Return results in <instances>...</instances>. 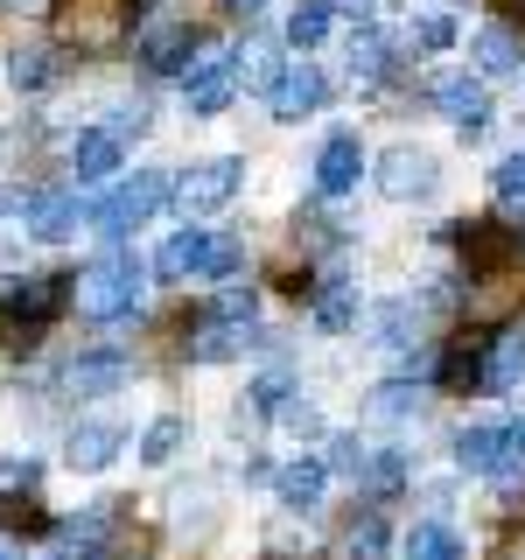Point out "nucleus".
I'll return each mask as SVG.
<instances>
[{
    "mask_svg": "<svg viewBox=\"0 0 525 560\" xmlns=\"http://www.w3.org/2000/svg\"><path fill=\"white\" fill-rule=\"evenodd\" d=\"M434 105H442V119L463 140H477L490 127V92H483V78H448L442 92H434Z\"/></svg>",
    "mask_w": 525,
    "mask_h": 560,
    "instance_id": "obj_14",
    "label": "nucleus"
},
{
    "mask_svg": "<svg viewBox=\"0 0 525 560\" xmlns=\"http://www.w3.org/2000/svg\"><path fill=\"white\" fill-rule=\"evenodd\" d=\"M35 483V463H0V490H28Z\"/></svg>",
    "mask_w": 525,
    "mask_h": 560,
    "instance_id": "obj_44",
    "label": "nucleus"
},
{
    "mask_svg": "<svg viewBox=\"0 0 525 560\" xmlns=\"http://www.w3.org/2000/svg\"><path fill=\"white\" fill-rule=\"evenodd\" d=\"M329 35V0H302V8L288 14V43L294 49H315Z\"/></svg>",
    "mask_w": 525,
    "mask_h": 560,
    "instance_id": "obj_34",
    "label": "nucleus"
},
{
    "mask_svg": "<svg viewBox=\"0 0 525 560\" xmlns=\"http://www.w3.org/2000/svg\"><path fill=\"white\" fill-rule=\"evenodd\" d=\"M63 302H70V273H14L8 294H0V315H8V329H14L8 343L28 350L63 315Z\"/></svg>",
    "mask_w": 525,
    "mask_h": 560,
    "instance_id": "obj_2",
    "label": "nucleus"
},
{
    "mask_svg": "<svg viewBox=\"0 0 525 560\" xmlns=\"http://www.w3.org/2000/svg\"><path fill=\"white\" fill-rule=\"evenodd\" d=\"M455 245H463V259H469V280H490V273H512V259L525 253V232L518 224L469 218V224H455Z\"/></svg>",
    "mask_w": 525,
    "mask_h": 560,
    "instance_id": "obj_7",
    "label": "nucleus"
},
{
    "mask_svg": "<svg viewBox=\"0 0 525 560\" xmlns=\"http://www.w3.org/2000/svg\"><path fill=\"white\" fill-rule=\"evenodd\" d=\"M420 413V385L413 378H393L372 393V420H413Z\"/></svg>",
    "mask_w": 525,
    "mask_h": 560,
    "instance_id": "obj_33",
    "label": "nucleus"
},
{
    "mask_svg": "<svg viewBox=\"0 0 525 560\" xmlns=\"http://www.w3.org/2000/svg\"><path fill=\"white\" fill-rule=\"evenodd\" d=\"M343 57H350V78H358V84H378L385 70H393V43H385L378 28H350Z\"/></svg>",
    "mask_w": 525,
    "mask_h": 560,
    "instance_id": "obj_25",
    "label": "nucleus"
},
{
    "mask_svg": "<svg viewBox=\"0 0 525 560\" xmlns=\"http://www.w3.org/2000/svg\"><path fill=\"white\" fill-rule=\"evenodd\" d=\"M183 442H189V428H183L175 413L148 420V434H140V463H175V455H183Z\"/></svg>",
    "mask_w": 525,
    "mask_h": 560,
    "instance_id": "obj_30",
    "label": "nucleus"
},
{
    "mask_svg": "<svg viewBox=\"0 0 525 560\" xmlns=\"http://www.w3.org/2000/svg\"><path fill=\"white\" fill-rule=\"evenodd\" d=\"M22 210H28L22 197H0V218H22Z\"/></svg>",
    "mask_w": 525,
    "mask_h": 560,
    "instance_id": "obj_47",
    "label": "nucleus"
},
{
    "mask_svg": "<svg viewBox=\"0 0 525 560\" xmlns=\"http://www.w3.org/2000/svg\"><path fill=\"white\" fill-rule=\"evenodd\" d=\"M245 343H253V337H245V323L203 315V323H197V337H189V364H224V358H238Z\"/></svg>",
    "mask_w": 525,
    "mask_h": 560,
    "instance_id": "obj_21",
    "label": "nucleus"
},
{
    "mask_svg": "<svg viewBox=\"0 0 525 560\" xmlns=\"http://www.w3.org/2000/svg\"><path fill=\"white\" fill-rule=\"evenodd\" d=\"M407 323H413V308H407V302L378 308V343H385V350H407Z\"/></svg>",
    "mask_w": 525,
    "mask_h": 560,
    "instance_id": "obj_39",
    "label": "nucleus"
},
{
    "mask_svg": "<svg viewBox=\"0 0 525 560\" xmlns=\"http://www.w3.org/2000/svg\"><path fill=\"white\" fill-rule=\"evenodd\" d=\"M238 259H245V245H238V238H218V245H210V267H203V280L238 273Z\"/></svg>",
    "mask_w": 525,
    "mask_h": 560,
    "instance_id": "obj_42",
    "label": "nucleus"
},
{
    "mask_svg": "<svg viewBox=\"0 0 525 560\" xmlns=\"http://www.w3.org/2000/svg\"><path fill=\"white\" fill-rule=\"evenodd\" d=\"M512 455H518V463H525V420H518V428H512Z\"/></svg>",
    "mask_w": 525,
    "mask_h": 560,
    "instance_id": "obj_49",
    "label": "nucleus"
},
{
    "mask_svg": "<svg viewBox=\"0 0 525 560\" xmlns=\"http://www.w3.org/2000/svg\"><path fill=\"white\" fill-rule=\"evenodd\" d=\"M323 98H329V84H323V70H315V63H288V70H280V84L267 92L273 119H288V127H294V119H315V113H323Z\"/></svg>",
    "mask_w": 525,
    "mask_h": 560,
    "instance_id": "obj_12",
    "label": "nucleus"
},
{
    "mask_svg": "<svg viewBox=\"0 0 525 560\" xmlns=\"http://www.w3.org/2000/svg\"><path fill=\"white\" fill-rule=\"evenodd\" d=\"M512 385H525V329L504 323L483 350V393H512Z\"/></svg>",
    "mask_w": 525,
    "mask_h": 560,
    "instance_id": "obj_17",
    "label": "nucleus"
},
{
    "mask_svg": "<svg viewBox=\"0 0 525 560\" xmlns=\"http://www.w3.org/2000/svg\"><path fill=\"white\" fill-rule=\"evenodd\" d=\"M245 407H253V413H280V407H288V372H267V378H253Z\"/></svg>",
    "mask_w": 525,
    "mask_h": 560,
    "instance_id": "obj_36",
    "label": "nucleus"
},
{
    "mask_svg": "<svg viewBox=\"0 0 525 560\" xmlns=\"http://www.w3.org/2000/svg\"><path fill=\"white\" fill-rule=\"evenodd\" d=\"M189 49H197V28L189 22H148L140 28V70H154V78H162V70H183L189 63Z\"/></svg>",
    "mask_w": 525,
    "mask_h": 560,
    "instance_id": "obj_16",
    "label": "nucleus"
},
{
    "mask_svg": "<svg viewBox=\"0 0 525 560\" xmlns=\"http://www.w3.org/2000/svg\"><path fill=\"white\" fill-rule=\"evenodd\" d=\"M308 294H315V323H323V329H350V323H358V280H350L343 267H329Z\"/></svg>",
    "mask_w": 525,
    "mask_h": 560,
    "instance_id": "obj_20",
    "label": "nucleus"
},
{
    "mask_svg": "<svg viewBox=\"0 0 525 560\" xmlns=\"http://www.w3.org/2000/svg\"><path fill=\"white\" fill-rule=\"evenodd\" d=\"M364 469H372V442H364V434H337V442H329V477L364 483Z\"/></svg>",
    "mask_w": 525,
    "mask_h": 560,
    "instance_id": "obj_32",
    "label": "nucleus"
},
{
    "mask_svg": "<svg viewBox=\"0 0 525 560\" xmlns=\"http://www.w3.org/2000/svg\"><path fill=\"white\" fill-rule=\"evenodd\" d=\"M127 385V358H113V350H92V358H70L63 364V393L92 399V393H119Z\"/></svg>",
    "mask_w": 525,
    "mask_h": 560,
    "instance_id": "obj_19",
    "label": "nucleus"
},
{
    "mask_svg": "<svg viewBox=\"0 0 525 560\" xmlns=\"http://www.w3.org/2000/svg\"><path fill=\"white\" fill-rule=\"evenodd\" d=\"M0 8H14V14H43L49 0H0Z\"/></svg>",
    "mask_w": 525,
    "mask_h": 560,
    "instance_id": "obj_46",
    "label": "nucleus"
},
{
    "mask_svg": "<svg viewBox=\"0 0 525 560\" xmlns=\"http://www.w3.org/2000/svg\"><path fill=\"white\" fill-rule=\"evenodd\" d=\"M232 92H238V63L224 57V49L197 43V49H189V63H183V105H189V119H218L224 105H232Z\"/></svg>",
    "mask_w": 525,
    "mask_h": 560,
    "instance_id": "obj_5",
    "label": "nucleus"
},
{
    "mask_svg": "<svg viewBox=\"0 0 525 560\" xmlns=\"http://www.w3.org/2000/svg\"><path fill=\"white\" fill-rule=\"evenodd\" d=\"M224 14H232V22H253V14H267V0H218Z\"/></svg>",
    "mask_w": 525,
    "mask_h": 560,
    "instance_id": "obj_45",
    "label": "nucleus"
},
{
    "mask_svg": "<svg viewBox=\"0 0 525 560\" xmlns=\"http://www.w3.org/2000/svg\"><path fill=\"white\" fill-rule=\"evenodd\" d=\"M329 8H343V14H364V8H372V0H329Z\"/></svg>",
    "mask_w": 525,
    "mask_h": 560,
    "instance_id": "obj_48",
    "label": "nucleus"
},
{
    "mask_svg": "<svg viewBox=\"0 0 525 560\" xmlns=\"http://www.w3.org/2000/svg\"><path fill=\"white\" fill-rule=\"evenodd\" d=\"M210 245H218V238H210L203 224H183V232L162 238V253H154V273H162V280H203Z\"/></svg>",
    "mask_w": 525,
    "mask_h": 560,
    "instance_id": "obj_15",
    "label": "nucleus"
},
{
    "mask_svg": "<svg viewBox=\"0 0 525 560\" xmlns=\"http://www.w3.org/2000/svg\"><path fill=\"white\" fill-rule=\"evenodd\" d=\"M22 224H28L35 238H63V232H78V197H70V189H43V197H28Z\"/></svg>",
    "mask_w": 525,
    "mask_h": 560,
    "instance_id": "obj_23",
    "label": "nucleus"
},
{
    "mask_svg": "<svg viewBox=\"0 0 525 560\" xmlns=\"http://www.w3.org/2000/svg\"><path fill=\"white\" fill-rule=\"evenodd\" d=\"M358 175H364L358 133H329L323 154H315V189H323V197H350V189H358Z\"/></svg>",
    "mask_w": 525,
    "mask_h": 560,
    "instance_id": "obj_13",
    "label": "nucleus"
},
{
    "mask_svg": "<svg viewBox=\"0 0 525 560\" xmlns=\"http://www.w3.org/2000/svg\"><path fill=\"white\" fill-rule=\"evenodd\" d=\"M280 428L288 434H323V413H315L308 399H288V407H280Z\"/></svg>",
    "mask_w": 525,
    "mask_h": 560,
    "instance_id": "obj_41",
    "label": "nucleus"
},
{
    "mask_svg": "<svg viewBox=\"0 0 525 560\" xmlns=\"http://www.w3.org/2000/svg\"><path fill=\"white\" fill-rule=\"evenodd\" d=\"M113 133L119 140H140V133H148V98H113Z\"/></svg>",
    "mask_w": 525,
    "mask_h": 560,
    "instance_id": "obj_40",
    "label": "nucleus"
},
{
    "mask_svg": "<svg viewBox=\"0 0 525 560\" xmlns=\"http://www.w3.org/2000/svg\"><path fill=\"white\" fill-rule=\"evenodd\" d=\"M407 560H463V539H455L448 533V525H413V533H407Z\"/></svg>",
    "mask_w": 525,
    "mask_h": 560,
    "instance_id": "obj_31",
    "label": "nucleus"
},
{
    "mask_svg": "<svg viewBox=\"0 0 525 560\" xmlns=\"http://www.w3.org/2000/svg\"><path fill=\"white\" fill-rule=\"evenodd\" d=\"M378 197H393V203H420V197H434V183H442V168H434V154L428 148H393L378 162Z\"/></svg>",
    "mask_w": 525,
    "mask_h": 560,
    "instance_id": "obj_9",
    "label": "nucleus"
},
{
    "mask_svg": "<svg viewBox=\"0 0 525 560\" xmlns=\"http://www.w3.org/2000/svg\"><path fill=\"white\" fill-rule=\"evenodd\" d=\"M70 302L92 315V323H119L140 302V267L133 259H98V267L70 273Z\"/></svg>",
    "mask_w": 525,
    "mask_h": 560,
    "instance_id": "obj_3",
    "label": "nucleus"
},
{
    "mask_svg": "<svg viewBox=\"0 0 525 560\" xmlns=\"http://www.w3.org/2000/svg\"><path fill=\"white\" fill-rule=\"evenodd\" d=\"M469 57H477V70H483V78H512V70L525 63V49H518V35L504 28V22H490V28H477Z\"/></svg>",
    "mask_w": 525,
    "mask_h": 560,
    "instance_id": "obj_24",
    "label": "nucleus"
},
{
    "mask_svg": "<svg viewBox=\"0 0 525 560\" xmlns=\"http://www.w3.org/2000/svg\"><path fill=\"white\" fill-rule=\"evenodd\" d=\"M323 483H329V463H288L280 469V504H288V512H315Z\"/></svg>",
    "mask_w": 525,
    "mask_h": 560,
    "instance_id": "obj_26",
    "label": "nucleus"
},
{
    "mask_svg": "<svg viewBox=\"0 0 525 560\" xmlns=\"http://www.w3.org/2000/svg\"><path fill=\"white\" fill-rule=\"evenodd\" d=\"M448 43H455L448 14H420V22H413V49H428V57H434V49H448Z\"/></svg>",
    "mask_w": 525,
    "mask_h": 560,
    "instance_id": "obj_38",
    "label": "nucleus"
},
{
    "mask_svg": "<svg viewBox=\"0 0 525 560\" xmlns=\"http://www.w3.org/2000/svg\"><path fill=\"white\" fill-rule=\"evenodd\" d=\"M455 463L477 469V477H498V483H512L525 469L512 455V434H498V428H463V434H455Z\"/></svg>",
    "mask_w": 525,
    "mask_h": 560,
    "instance_id": "obj_10",
    "label": "nucleus"
},
{
    "mask_svg": "<svg viewBox=\"0 0 525 560\" xmlns=\"http://www.w3.org/2000/svg\"><path fill=\"white\" fill-rule=\"evenodd\" d=\"M0 560H22V553H14V547H0Z\"/></svg>",
    "mask_w": 525,
    "mask_h": 560,
    "instance_id": "obj_50",
    "label": "nucleus"
},
{
    "mask_svg": "<svg viewBox=\"0 0 525 560\" xmlns=\"http://www.w3.org/2000/svg\"><path fill=\"white\" fill-rule=\"evenodd\" d=\"M140 8H154V0H140Z\"/></svg>",
    "mask_w": 525,
    "mask_h": 560,
    "instance_id": "obj_51",
    "label": "nucleus"
},
{
    "mask_svg": "<svg viewBox=\"0 0 525 560\" xmlns=\"http://www.w3.org/2000/svg\"><path fill=\"white\" fill-rule=\"evenodd\" d=\"M8 525H14V533H43L49 518H43V504H35V498H28V504L14 498V504H8Z\"/></svg>",
    "mask_w": 525,
    "mask_h": 560,
    "instance_id": "obj_43",
    "label": "nucleus"
},
{
    "mask_svg": "<svg viewBox=\"0 0 525 560\" xmlns=\"http://www.w3.org/2000/svg\"><path fill=\"white\" fill-rule=\"evenodd\" d=\"M232 63H238V84H253V92H273V84H280V70H288L273 43H245Z\"/></svg>",
    "mask_w": 525,
    "mask_h": 560,
    "instance_id": "obj_28",
    "label": "nucleus"
},
{
    "mask_svg": "<svg viewBox=\"0 0 525 560\" xmlns=\"http://www.w3.org/2000/svg\"><path fill=\"white\" fill-rule=\"evenodd\" d=\"M57 14V43L78 49V57H119L133 35L140 0H49Z\"/></svg>",
    "mask_w": 525,
    "mask_h": 560,
    "instance_id": "obj_1",
    "label": "nucleus"
},
{
    "mask_svg": "<svg viewBox=\"0 0 525 560\" xmlns=\"http://www.w3.org/2000/svg\"><path fill=\"white\" fill-rule=\"evenodd\" d=\"M57 78H63V57H57V49H35V43L8 49V84H14V92H49Z\"/></svg>",
    "mask_w": 525,
    "mask_h": 560,
    "instance_id": "obj_22",
    "label": "nucleus"
},
{
    "mask_svg": "<svg viewBox=\"0 0 525 560\" xmlns=\"http://www.w3.org/2000/svg\"><path fill=\"white\" fill-rule=\"evenodd\" d=\"M434 378H442L448 393H469V385H483V358H477V337L448 343V350H442V364H434Z\"/></svg>",
    "mask_w": 525,
    "mask_h": 560,
    "instance_id": "obj_27",
    "label": "nucleus"
},
{
    "mask_svg": "<svg viewBox=\"0 0 525 560\" xmlns=\"http://www.w3.org/2000/svg\"><path fill=\"white\" fill-rule=\"evenodd\" d=\"M119 448H127V434H119L113 420H78V428H70V442H63V463L70 469H105Z\"/></svg>",
    "mask_w": 525,
    "mask_h": 560,
    "instance_id": "obj_18",
    "label": "nucleus"
},
{
    "mask_svg": "<svg viewBox=\"0 0 525 560\" xmlns=\"http://www.w3.org/2000/svg\"><path fill=\"white\" fill-rule=\"evenodd\" d=\"M113 533H119V512H113V504H92V512H78V518L57 525L49 560H113Z\"/></svg>",
    "mask_w": 525,
    "mask_h": 560,
    "instance_id": "obj_8",
    "label": "nucleus"
},
{
    "mask_svg": "<svg viewBox=\"0 0 525 560\" xmlns=\"http://www.w3.org/2000/svg\"><path fill=\"white\" fill-rule=\"evenodd\" d=\"M490 183H498V197H504V203H525V148H512V154H504Z\"/></svg>",
    "mask_w": 525,
    "mask_h": 560,
    "instance_id": "obj_37",
    "label": "nucleus"
},
{
    "mask_svg": "<svg viewBox=\"0 0 525 560\" xmlns=\"http://www.w3.org/2000/svg\"><path fill=\"white\" fill-rule=\"evenodd\" d=\"M238 183H245V162H232V154H210V162H197V168H183L175 175V210L183 218H210V210H224L238 197Z\"/></svg>",
    "mask_w": 525,
    "mask_h": 560,
    "instance_id": "obj_6",
    "label": "nucleus"
},
{
    "mask_svg": "<svg viewBox=\"0 0 525 560\" xmlns=\"http://www.w3.org/2000/svg\"><path fill=\"white\" fill-rule=\"evenodd\" d=\"M168 197H175V183H168L162 168H133V183H119L113 197H105V203L92 210V224H98L105 238H127L133 224H148V218H154V210H162Z\"/></svg>",
    "mask_w": 525,
    "mask_h": 560,
    "instance_id": "obj_4",
    "label": "nucleus"
},
{
    "mask_svg": "<svg viewBox=\"0 0 525 560\" xmlns=\"http://www.w3.org/2000/svg\"><path fill=\"white\" fill-rule=\"evenodd\" d=\"M210 315H224V323H253V315H259V294L245 288V280H224L218 302H210Z\"/></svg>",
    "mask_w": 525,
    "mask_h": 560,
    "instance_id": "obj_35",
    "label": "nucleus"
},
{
    "mask_svg": "<svg viewBox=\"0 0 525 560\" xmlns=\"http://www.w3.org/2000/svg\"><path fill=\"white\" fill-rule=\"evenodd\" d=\"M385 547H393V533H385V518H378V512L350 518V533H343V560H385Z\"/></svg>",
    "mask_w": 525,
    "mask_h": 560,
    "instance_id": "obj_29",
    "label": "nucleus"
},
{
    "mask_svg": "<svg viewBox=\"0 0 525 560\" xmlns=\"http://www.w3.org/2000/svg\"><path fill=\"white\" fill-rule=\"evenodd\" d=\"M119 168H127V140H119L113 127H92V133H78V140H70V175H78L84 189L113 183Z\"/></svg>",
    "mask_w": 525,
    "mask_h": 560,
    "instance_id": "obj_11",
    "label": "nucleus"
}]
</instances>
